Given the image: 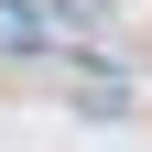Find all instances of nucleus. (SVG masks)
Here are the masks:
<instances>
[{
  "label": "nucleus",
  "mask_w": 152,
  "mask_h": 152,
  "mask_svg": "<svg viewBox=\"0 0 152 152\" xmlns=\"http://www.w3.org/2000/svg\"><path fill=\"white\" fill-rule=\"evenodd\" d=\"M120 0H44V33H109Z\"/></svg>",
  "instance_id": "nucleus-1"
}]
</instances>
